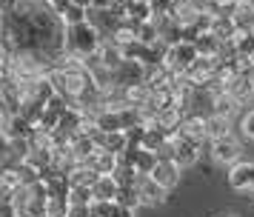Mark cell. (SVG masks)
<instances>
[{"mask_svg":"<svg viewBox=\"0 0 254 217\" xmlns=\"http://www.w3.org/2000/svg\"><path fill=\"white\" fill-rule=\"evenodd\" d=\"M146 74H149V66H143L140 60H123L112 72V86L126 89V86H134V83H146Z\"/></svg>","mask_w":254,"mask_h":217,"instance_id":"4","label":"cell"},{"mask_svg":"<svg viewBox=\"0 0 254 217\" xmlns=\"http://www.w3.org/2000/svg\"><path fill=\"white\" fill-rule=\"evenodd\" d=\"M40 3H49V0H40Z\"/></svg>","mask_w":254,"mask_h":217,"instance_id":"32","label":"cell"},{"mask_svg":"<svg viewBox=\"0 0 254 217\" xmlns=\"http://www.w3.org/2000/svg\"><path fill=\"white\" fill-rule=\"evenodd\" d=\"M137 192H140V200L146 206H160L163 200H166V186H160V183L154 180L151 174H140L137 177Z\"/></svg>","mask_w":254,"mask_h":217,"instance_id":"8","label":"cell"},{"mask_svg":"<svg viewBox=\"0 0 254 217\" xmlns=\"http://www.w3.org/2000/svg\"><path fill=\"white\" fill-rule=\"evenodd\" d=\"M231 17H234L237 32H254V3L252 0H240L231 9Z\"/></svg>","mask_w":254,"mask_h":217,"instance_id":"17","label":"cell"},{"mask_svg":"<svg viewBox=\"0 0 254 217\" xmlns=\"http://www.w3.org/2000/svg\"><path fill=\"white\" fill-rule=\"evenodd\" d=\"M240 132H243V137L254 140V109H252V112L243 114V120H240Z\"/></svg>","mask_w":254,"mask_h":217,"instance_id":"25","label":"cell"},{"mask_svg":"<svg viewBox=\"0 0 254 217\" xmlns=\"http://www.w3.org/2000/svg\"><path fill=\"white\" fill-rule=\"evenodd\" d=\"M206 135L208 140H214V137H223V135H231V117L229 114H208L206 117Z\"/></svg>","mask_w":254,"mask_h":217,"instance_id":"19","label":"cell"},{"mask_svg":"<svg viewBox=\"0 0 254 217\" xmlns=\"http://www.w3.org/2000/svg\"><path fill=\"white\" fill-rule=\"evenodd\" d=\"M74 3H80V6H86V9H92V0H74Z\"/></svg>","mask_w":254,"mask_h":217,"instance_id":"30","label":"cell"},{"mask_svg":"<svg viewBox=\"0 0 254 217\" xmlns=\"http://www.w3.org/2000/svg\"><path fill=\"white\" fill-rule=\"evenodd\" d=\"M86 166H92L97 174H115L117 166H120V154H112V151H103V148H97L89 160H83Z\"/></svg>","mask_w":254,"mask_h":217,"instance_id":"15","label":"cell"},{"mask_svg":"<svg viewBox=\"0 0 254 217\" xmlns=\"http://www.w3.org/2000/svg\"><path fill=\"white\" fill-rule=\"evenodd\" d=\"M177 135L200 146V143L208 137V135H206V117H200V114H186L183 123L177 126Z\"/></svg>","mask_w":254,"mask_h":217,"instance_id":"10","label":"cell"},{"mask_svg":"<svg viewBox=\"0 0 254 217\" xmlns=\"http://www.w3.org/2000/svg\"><path fill=\"white\" fill-rule=\"evenodd\" d=\"M86 14H89V9H86V6H80V3H71L69 11L60 17V23H63V26H71V23H83V20H89Z\"/></svg>","mask_w":254,"mask_h":217,"instance_id":"24","label":"cell"},{"mask_svg":"<svg viewBox=\"0 0 254 217\" xmlns=\"http://www.w3.org/2000/svg\"><path fill=\"white\" fill-rule=\"evenodd\" d=\"M49 77H52V83H55L58 94H63V97L71 100V103H77V97H80L83 91H86V86L94 80L86 66H74V69L55 66L52 72H49Z\"/></svg>","mask_w":254,"mask_h":217,"instance_id":"2","label":"cell"},{"mask_svg":"<svg viewBox=\"0 0 254 217\" xmlns=\"http://www.w3.org/2000/svg\"><path fill=\"white\" fill-rule=\"evenodd\" d=\"M3 132L12 137V140H32V137H35V132H37V126L32 123L26 114L14 112V114H9V120L3 123Z\"/></svg>","mask_w":254,"mask_h":217,"instance_id":"7","label":"cell"},{"mask_svg":"<svg viewBox=\"0 0 254 217\" xmlns=\"http://www.w3.org/2000/svg\"><path fill=\"white\" fill-rule=\"evenodd\" d=\"M92 217H134V209L117 203V200H92L89 203Z\"/></svg>","mask_w":254,"mask_h":217,"instance_id":"13","label":"cell"},{"mask_svg":"<svg viewBox=\"0 0 254 217\" xmlns=\"http://www.w3.org/2000/svg\"><path fill=\"white\" fill-rule=\"evenodd\" d=\"M92 194H94V200H117V194H120V180H117L115 174H100L97 183L92 186Z\"/></svg>","mask_w":254,"mask_h":217,"instance_id":"16","label":"cell"},{"mask_svg":"<svg viewBox=\"0 0 254 217\" xmlns=\"http://www.w3.org/2000/svg\"><path fill=\"white\" fill-rule=\"evenodd\" d=\"M69 148H71V154H74V160L77 163H83V160H89L97 151V140H94L92 132H77V135L69 140Z\"/></svg>","mask_w":254,"mask_h":217,"instance_id":"14","label":"cell"},{"mask_svg":"<svg viewBox=\"0 0 254 217\" xmlns=\"http://www.w3.org/2000/svg\"><path fill=\"white\" fill-rule=\"evenodd\" d=\"M92 9L100 11V9H112V0H92Z\"/></svg>","mask_w":254,"mask_h":217,"instance_id":"29","label":"cell"},{"mask_svg":"<svg viewBox=\"0 0 254 217\" xmlns=\"http://www.w3.org/2000/svg\"><path fill=\"white\" fill-rule=\"evenodd\" d=\"M20 9V0H0V11L9 17V14H14V11Z\"/></svg>","mask_w":254,"mask_h":217,"instance_id":"28","label":"cell"},{"mask_svg":"<svg viewBox=\"0 0 254 217\" xmlns=\"http://www.w3.org/2000/svg\"><path fill=\"white\" fill-rule=\"evenodd\" d=\"M197 143H191V140H186V137H180V135H174V154H172V160L180 166V169H189V166H194L197 163Z\"/></svg>","mask_w":254,"mask_h":217,"instance_id":"11","label":"cell"},{"mask_svg":"<svg viewBox=\"0 0 254 217\" xmlns=\"http://www.w3.org/2000/svg\"><path fill=\"white\" fill-rule=\"evenodd\" d=\"M100 46H103V32L92 20L71 23V26H66V32H63V49L71 52V55L83 57V60L89 55H94Z\"/></svg>","mask_w":254,"mask_h":217,"instance_id":"1","label":"cell"},{"mask_svg":"<svg viewBox=\"0 0 254 217\" xmlns=\"http://www.w3.org/2000/svg\"><path fill=\"white\" fill-rule=\"evenodd\" d=\"M128 20L134 23H146V20H154V9H151V0H131L128 6Z\"/></svg>","mask_w":254,"mask_h":217,"instance_id":"21","label":"cell"},{"mask_svg":"<svg viewBox=\"0 0 254 217\" xmlns=\"http://www.w3.org/2000/svg\"><path fill=\"white\" fill-rule=\"evenodd\" d=\"M74 3V0H49L46 6L52 9V14H58V17H63L66 11H69V6Z\"/></svg>","mask_w":254,"mask_h":217,"instance_id":"26","label":"cell"},{"mask_svg":"<svg viewBox=\"0 0 254 217\" xmlns=\"http://www.w3.org/2000/svg\"><path fill=\"white\" fill-rule=\"evenodd\" d=\"M197 57H200V52H197L194 40H180V43H174L166 49V66L172 69L174 74H183V72H189V66L194 63Z\"/></svg>","mask_w":254,"mask_h":217,"instance_id":"3","label":"cell"},{"mask_svg":"<svg viewBox=\"0 0 254 217\" xmlns=\"http://www.w3.org/2000/svg\"><path fill=\"white\" fill-rule=\"evenodd\" d=\"M240 140L234 135H223V137H214L211 140V157L217 160V163H229V166H234L237 160H240Z\"/></svg>","mask_w":254,"mask_h":217,"instance_id":"5","label":"cell"},{"mask_svg":"<svg viewBox=\"0 0 254 217\" xmlns=\"http://www.w3.org/2000/svg\"><path fill=\"white\" fill-rule=\"evenodd\" d=\"M94 135V140H97V146L103 148V151H112V154H123L128 148V137L126 132H103V129H89Z\"/></svg>","mask_w":254,"mask_h":217,"instance_id":"6","label":"cell"},{"mask_svg":"<svg viewBox=\"0 0 254 217\" xmlns=\"http://www.w3.org/2000/svg\"><path fill=\"white\" fill-rule=\"evenodd\" d=\"M231 43H234L237 57H254V32H237Z\"/></svg>","mask_w":254,"mask_h":217,"instance_id":"22","label":"cell"},{"mask_svg":"<svg viewBox=\"0 0 254 217\" xmlns=\"http://www.w3.org/2000/svg\"><path fill=\"white\" fill-rule=\"evenodd\" d=\"M0 169H3V163H0Z\"/></svg>","mask_w":254,"mask_h":217,"instance_id":"33","label":"cell"},{"mask_svg":"<svg viewBox=\"0 0 254 217\" xmlns=\"http://www.w3.org/2000/svg\"><path fill=\"white\" fill-rule=\"evenodd\" d=\"M137 40L143 43H157L160 40V29L154 20H146V23H137Z\"/></svg>","mask_w":254,"mask_h":217,"instance_id":"23","label":"cell"},{"mask_svg":"<svg viewBox=\"0 0 254 217\" xmlns=\"http://www.w3.org/2000/svg\"><path fill=\"white\" fill-rule=\"evenodd\" d=\"M226 217H237V215H226Z\"/></svg>","mask_w":254,"mask_h":217,"instance_id":"31","label":"cell"},{"mask_svg":"<svg viewBox=\"0 0 254 217\" xmlns=\"http://www.w3.org/2000/svg\"><path fill=\"white\" fill-rule=\"evenodd\" d=\"M229 186L237 192H252L254 189V163H234L229 171Z\"/></svg>","mask_w":254,"mask_h":217,"instance_id":"12","label":"cell"},{"mask_svg":"<svg viewBox=\"0 0 254 217\" xmlns=\"http://www.w3.org/2000/svg\"><path fill=\"white\" fill-rule=\"evenodd\" d=\"M151 177L160 183V186H166V189H174L180 183V166L172 157H157L154 169H151Z\"/></svg>","mask_w":254,"mask_h":217,"instance_id":"9","label":"cell"},{"mask_svg":"<svg viewBox=\"0 0 254 217\" xmlns=\"http://www.w3.org/2000/svg\"><path fill=\"white\" fill-rule=\"evenodd\" d=\"M194 46L200 55H208V57H220V52H223V46H226V40H220L214 32H200L194 37Z\"/></svg>","mask_w":254,"mask_h":217,"instance_id":"18","label":"cell"},{"mask_svg":"<svg viewBox=\"0 0 254 217\" xmlns=\"http://www.w3.org/2000/svg\"><path fill=\"white\" fill-rule=\"evenodd\" d=\"M211 32L217 34L220 40H234V34H237L234 17H231V14H214V23H211Z\"/></svg>","mask_w":254,"mask_h":217,"instance_id":"20","label":"cell"},{"mask_svg":"<svg viewBox=\"0 0 254 217\" xmlns=\"http://www.w3.org/2000/svg\"><path fill=\"white\" fill-rule=\"evenodd\" d=\"M66 217H92L89 215V203H69V215Z\"/></svg>","mask_w":254,"mask_h":217,"instance_id":"27","label":"cell"}]
</instances>
